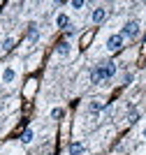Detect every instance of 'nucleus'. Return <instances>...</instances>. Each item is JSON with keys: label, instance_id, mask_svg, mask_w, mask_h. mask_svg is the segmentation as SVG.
I'll use <instances>...</instances> for the list:
<instances>
[{"label": "nucleus", "instance_id": "4", "mask_svg": "<svg viewBox=\"0 0 146 155\" xmlns=\"http://www.w3.org/2000/svg\"><path fill=\"white\" fill-rule=\"evenodd\" d=\"M90 19H93V23H102V21L107 19V9L104 7H95L93 14H90Z\"/></svg>", "mask_w": 146, "mask_h": 155}, {"label": "nucleus", "instance_id": "8", "mask_svg": "<svg viewBox=\"0 0 146 155\" xmlns=\"http://www.w3.org/2000/svg\"><path fill=\"white\" fill-rule=\"evenodd\" d=\"M56 26L63 28V30L70 28V19H67V14H58V16H56Z\"/></svg>", "mask_w": 146, "mask_h": 155}, {"label": "nucleus", "instance_id": "2", "mask_svg": "<svg viewBox=\"0 0 146 155\" xmlns=\"http://www.w3.org/2000/svg\"><path fill=\"white\" fill-rule=\"evenodd\" d=\"M123 39H125V37H123L121 32H116V35H111V37L107 39V49H109L111 53L121 51V49H123Z\"/></svg>", "mask_w": 146, "mask_h": 155}, {"label": "nucleus", "instance_id": "6", "mask_svg": "<svg viewBox=\"0 0 146 155\" xmlns=\"http://www.w3.org/2000/svg\"><path fill=\"white\" fill-rule=\"evenodd\" d=\"M56 53L60 56V58H67V56H70V44H67V42H58L56 44Z\"/></svg>", "mask_w": 146, "mask_h": 155}, {"label": "nucleus", "instance_id": "1", "mask_svg": "<svg viewBox=\"0 0 146 155\" xmlns=\"http://www.w3.org/2000/svg\"><path fill=\"white\" fill-rule=\"evenodd\" d=\"M116 74V63H102V65H95L93 72H90V84H102V81H109L114 79Z\"/></svg>", "mask_w": 146, "mask_h": 155}, {"label": "nucleus", "instance_id": "14", "mask_svg": "<svg viewBox=\"0 0 146 155\" xmlns=\"http://www.w3.org/2000/svg\"><path fill=\"white\" fill-rule=\"evenodd\" d=\"M51 118H63V109H53L51 111Z\"/></svg>", "mask_w": 146, "mask_h": 155}, {"label": "nucleus", "instance_id": "9", "mask_svg": "<svg viewBox=\"0 0 146 155\" xmlns=\"http://www.w3.org/2000/svg\"><path fill=\"white\" fill-rule=\"evenodd\" d=\"M37 35H39L37 23H28V42H37Z\"/></svg>", "mask_w": 146, "mask_h": 155}, {"label": "nucleus", "instance_id": "7", "mask_svg": "<svg viewBox=\"0 0 146 155\" xmlns=\"http://www.w3.org/2000/svg\"><path fill=\"white\" fill-rule=\"evenodd\" d=\"M14 79H16V72H14L12 67H5V72H2V84H12Z\"/></svg>", "mask_w": 146, "mask_h": 155}, {"label": "nucleus", "instance_id": "3", "mask_svg": "<svg viewBox=\"0 0 146 155\" xmlns=\"http://www.w3.org/2000/svg\"><path fill=\"white\" fill-rule=\"evenodd\" d=\"M121 35L123 37H137V35H139V23H137V21H127L125 26H123Z\"/></svg>", "mask_w": 146, "mask_h": 155}, {"label": "nucleus", "instance_id": "5", "mask_svg": "<svg viewBox=\"0 0 146 155\" xmlns=\"http://www.w3.org/2000/svg\"><path fill=\"white\" fill-rule=\"evenodd\" d=\"M104 107H107V104L102 102V100H93V102L88 104V111H90V114H93V116H95V114H100V111H104Z\"/></svg>", "mask_w": 146, "mask_h": 155}, {"label": "nucleus", "instance_id": "12", "mask_svg": "<svg viewBox=\"0 0 146 155\" xmlns=\"http://www.w3.org/2000/svg\"><path fill=\"white\" fill-rule=\"evenodd\" d=\"M32 137H35V132H32V130L28 127V130L23 132V134H21V141H23V143H30V141H32Z\"/></svg>", "mask_w": 146, "mask_h": 155}, {"label": "nucleus", "instance_id": "15", "mask_svg": "<svg viewBox=\"0 0 146 155\" xmlns=\"http://www.w3.org/2000/svg\"><path fill=\"white\" fill-rule=\"evenodd\" d=\"M72 7H74V9H81V7H83V0H72Z\"/></svg>", "mask_w": 146, "mask_h": 155}, {"label": "nucleus", "instance_id": "11", "mask_svg": "<svg viewBox=\"0 0 146 155\" xmlns=\"http://www.w3.org/2000/svg\"><path fill=\"white\" fill-rule=\"evenodd\" d=\"M139 120V111L134 109V107H130L127 109V123H137Z\"/></svg>", "mask_w": 146, "mask_h": 155}, {"label": "nucleus", "instance_id": "17", "mask_svg": "<svg viewBox=\"0 0 146 155\" xmlns=\"http://www.w3.org/2000/svg\"><path fill=\"white\" fill-rule=\"evenodd\" d=\"M144 137H146V127H144Z\"/></svg>", "mask_w": 146, "mask_h": 155}, {"label": "nucleus", "instance_id": "10", "mask_svg": "<svg viewBox=\"0 0 146 155\" xmlns=\"http://www.w3.org/2000/svg\"><path fill=\"white\" fill-rule=\"evenodd\" d=\"M67 150H70V155H83V143H79V141H72Z\"/></svg>", "mask_w": 146, "mask_h": 155}, {"label": "nucleus", "instance_id": "13", "mask_svg": "<svg viewBox=\"0 0 146 155\" xmlns=\"http://www.w3.org/2000/svg\"><path fill=\"white\" fill-rule=\"evenodd\" d=\"M12 46H14V37H5L2 39V51H9Z\"/></svg>", "mask_w": 146, "mask_h": 155}, {"label": "nucleus", "instance_id": "16", "mask_svg": "<svg viewBox=\"0 0 146 155\" xmlns=\"http://www.w3.org/2000/svg\"><path fill=\"white\" fill-rule=\"evenodd\" d=\"M90 39H93V32H88V35H86V37H83V39H81V44H83V46H86V44H88V42H90Z\"/></svg>", "mask_w": 146, "mask_h": 155}]
</instances>
